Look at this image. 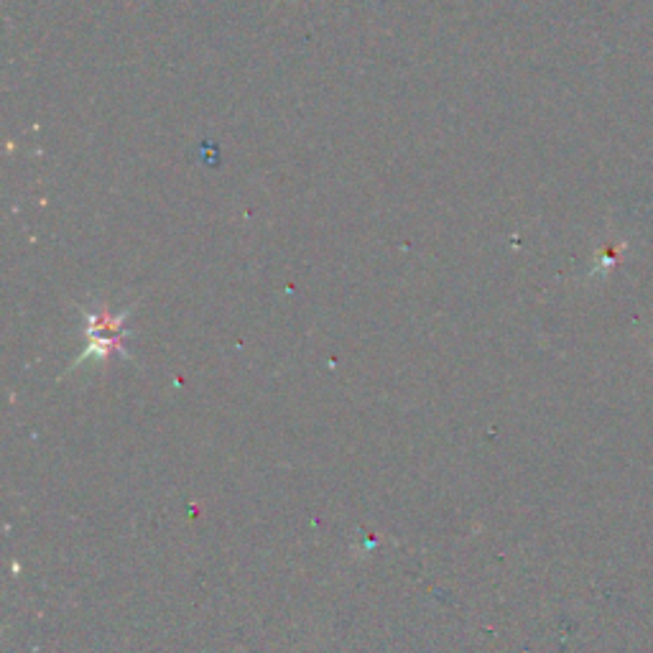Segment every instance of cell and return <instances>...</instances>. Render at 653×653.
<instances>
[{"label":"cell","mask_w":653,"mask_h":653,"mask_svg":"<svg viewBox=\"0 0 653 653\" xmlns=\"http://www.w3.org/2000/svg\"><path fill=\"white\" fill-rule=\"evenodd\" d=\"M87 317V350L77 363H87V360H108L110 355L123 353L125 340V317L128 312L110 314L105 307H97L95 312H85Z\"/></svg>","instance_id":"1"}]
</instances>
